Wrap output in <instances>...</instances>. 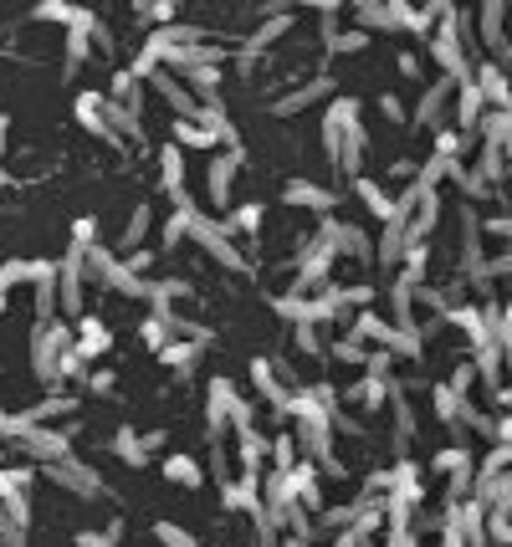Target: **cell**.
<instances>
[{
  "label": "cell",
  "instance_id": "6da1fadb",
  "mask_svg": "<svg viewBox=\"0 0 512 547\" xmlns=\"http://www.w3.org/2000/svg\"><path fill=\"white\" fill-rule=\"evenodd\" d=\"M190 241L216 261L221 271H231V277H246L251 271V256H246V246L226 231V220H216V215H205V210H195V220H190Z\"/></svg>",
  "mask_w": 512,
  "mask_h": 547
},
{
  "label": "cell",
  "instance_id": "7a4b0ae2",
  "mask_svg": "<svg viewBox=\"0 0 512 547\" xmlns=\"http://www.w3.org/2000/svg\"><path fill=\"white\" fill-rule=\"evenodd\" d=\"M246 174V149L241 144H221L205 154V205L210 210H231L236 205V179Z\"/></svg>",
  "mask_w": 512,
  "mask_h": 547
},
{
  "label": "cell",
  "instance_id": "3957f363",
  "mask_svg": "<svg viewBox=\"0 0 512 547\" xmlns=\"http://www.w3.org/2000/svg\"><path fill=\"white\" fill-rule=\"evenodd\" d=\"M36 476L47 481V486H57V491H67V496H82V501H103V496H108V486H103L98 466H88L77 450H72V455H62V461H52V466H41Z\"/></svg>",
  "mask_w": 512,
  "mask_h": 547
},
{
  "label": "cell",
  "instance_id": "277c9868",
  "mask_svg": "<svg viewBox=\"0 0 512 547\" xmlns=\"http://www.w3.org/2000/svg\"><path fill=\"white\" fill-rule=\"evenodd\" d=\"M72 430H52V425H31L21 440H11V455H26L31 466H52L62 455H72Z\"/></svg>",
  "mask_w": 512,
  "mask_h": 547
},
{
  "label": "cell",
  "instance_id": "5b68a950",
  "mask_svg": "<svg viewBox=\"0 0 512 547\" xmlns=\"http://www.w3.org/2000/svg\"><path fill=\"white\" fill-rule=\"evenodd\" d=\"M159 190H164V200L169 205H180V200H190V154L175 144V139H169V144H159Z\"/></svg>",
  "mask_w": 512,
  "mask_h": 547
},
{
  "label": "cell",
  "instance_id": "8992f818",
  "mask_svg": "<svg viewBox=\"0 0 512 547\" xmlns=\"http://www.w3.org/2000/svg\"><path fill=\"white\" fill-rule=\"evenodd\" d=\"M328 93H333V77H308V82H297V87H282V93L272 98V118H297V113H308Z\"/></svg>",
  "mask_w": 512,
  "mask_h": 547
},
{
  "label": "cell",
  "instance_id": "52a82bcc",
  "mask_svg": "<svg viewBox=\"0 0 512 547\" xmlns=\"http://www.w3.org/2000/svg\"><path fill=\"white\" fill-rule=\"evenodd\" d=\"M82 292H88V277H82V261L67 246V256L57 261V307L62 317H82Z\"/></svg>",
  "mask_w": 512,
  "mask_h": 547
},
{
  "label": "cell",
  "instance_id": "ba28073f",
  "mask_svg": "<svg viewBox=\"0 0 512 547\" xmlns=\"http://www.w3.org/2000/svg\"><path fill=\"white\" fill-rule=\"evenodd\" d=\"M154 225H159L154 205H149V200H139L134 210H128V220H123V231H118V236H113L108 246H113L118 256H123V251H134V246H149V236H154Z\"/></svg>",
  "mask_w": 512,
  "mask_h": 547
},
{
  "label": "cell",
  "instance_id": "9c48e42d",
  "mask_svg": "<svg viewBox=\"0 0 512 547\" xmlns=\"http://www.w3.org/2000/svg\"><path fill=\"white\" fill-rule=\"evenodd\" d=\"M231 445H236L241 471H256V476L267 471V435H262V425H231Z\"/></svg>",
  "mask_w": 512,
  "mask_h": 547
},
{
  "label": "cell",
  "instance_id": "30bf717a",
  "mask_svg": "<svg viewBox=\"0 0 512 547\" xmlns=\"http://www.w3.org/2000/svg\"><path fill=\"white\" fill-rule=\"evenodd\" d=\"M282 205H292V210H333L338 195L328 185H313V179H287V185H282Z\"/></svg>",
  "mask_w": 512,
  "mask_h": 547
},
{
  "label": "cell",
  "instance_id": "8fae6325",
  "mask_svg": "<svg viewBox=\"0 0 512 547\" xmlns=\"http://www.w3.org/2000/svg\"><path fill=\"white\" fill-rule=\"evenodd\" d=\"M164 481L180 491H195V486H205V466L195 455H164Z\"/></svg>",
  "mask_w": 512,
  "mask_h": 547
},
{
  "label": "cell",
  "instance_id": "7c38bea8",
  "mask_svg": "<svg viewBox=\"0 0 512 547\" xmlns=\"http://www.w3.org/2000/svg\"><path fill=\"white\" fill-rule=\"evenodd\" d=\"M190 297H195L190 277H159V282H149V307H175V302H190Z\"/></svg>",
  "mask_w": 512,
  "mask_h": 547
},
{
  "label": "cell",
  "instance_id": "4fadbf2b",
  "mask_svg": "<svg viewBox=\"0 0 512 547\" xmlns=\"http://www.w3.org/2000/svg\"><path fill=\"white\" fill-rule=\"evenodd\" d=\"M113 455H118L123 466H134V471H144V466L154 461V455L144 450V440H139L134 430H118V435H113Z\"/></svg>",
  "mask_w": 512,
  "mask_h": 547
},
{
  "label": "cell",
  "instance_id": "5bb4252c",
  "mask_svg": "<svg viewBox=\"0 0 512 547\" xmlns=\"http://www.w3.org/2000/svg\"><path fill=\"white\" fill-rule=\"evenodd\" d=\"M349 404H354V409H379V404H384V374H364V379L349 389Z\"/></svg>",
  "mask_w": 512,
  "mask_h": 547
},
{
  "label": "cell",
  "instance_id": "9a60e30c",
  "mask_svg": "<svg viewBox=\"0 0 512 547\" xmlns=\"http://www.w3.org/2000/svg\"><path fill=\"white\" fill-rule=\"evenodd\" d=\"M139 338H144V348H154V353L169 343V323H164V312H159V307H154V312L144 317V323H139Z\"/></svg>",
  "mask_w": 512,
  "mask_h": 547
},
{
  "label": "cell",
  "instance_id": "2e32d148",
  "mask_svg": "<svg viewBox=\"0 0 512 547\" xmlns=\"http://www.w3.org/2000/svg\"><path fill=\"white\" fill-rule=\"evenodd\" d=\"M21 282H31V261H0V292H11V287H21Z\"/></svg>",
  "mask_w": 512,
  "mask_h": 547
},
{
  "label": "cell",
  "instance_id": "e0dca14e",
  "mask_svg": "<svg viewBox=\"0 0 512 547\" xmlns=\"http://www.w3.org/2000/svg\"><path fill=\"white\" fill-rule=\"evenodd\" d=\"M26 532H31V527H21V522H11V517H0V547H31Z\"/></svg>",
  "mask_w": 512,
  "mask_h": 547
},
{
  "label": "cell",
  "instance_id": "ac0fdd59",
  "mask_svg": "<svg viewBox=\"0 0 512 547\" xmlns=\"http://www.w3.org/2000/svg\"><path fill=\"white\" fill-rule=\"evenodd\" d=\"M93 241H98V220L93 215L72 220V246H93Z\"/></svg>",
  "mask_w": 512,
  "mask_h": 547
},
{
  "label": "cell",
  "instance_id": "d6986e66",
  "mask_svg": "<svg viewBox=\"0 0 512 547\" xmlns=\"http://www.w3.org/2000/svg\"><path fill=\"white\" fill-rule=\"evenodd\" d=\"M82 384H88L93 394H113V384H118V374H113V369H98V374H82Z\"/></svg>",
  "mask_w": 512,
  "mask_h": 547
},
{
  "label": "cell",
  "instance_id": "ffe728a7",
  "mask_svg": "<svg viewBox=\"0 0 512 547\" xmlns=\"http://www.w3.org/2000/svg\"><path fill=\"white\" fill-rule=\"evenodd\" d=\"M379 108H384V118H395V123L405 118V108H400V98H379Z\"/></svg>",
  "mask_w": 512,
  "mask_h": 547
},
{
  "label": "cell",
  "instance_id": "44dd1931",
  "mask_svg": "<svg viewBox=\"0 0 512 547\" xmlns=\"http://www.w3.org/2000/svg\"><path fill=\"white\" fill-rule=\"evenodd\" d=\"M0 317H6V292H0Z\"/></svg>",
  "mask_w": 512,
  "mask_h": 547
}]
</instances>
